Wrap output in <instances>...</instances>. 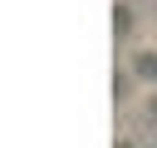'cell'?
Segmentation results:
<instances>
[{"mask_svg": "<svg viewBox=\"0 0 157 148\" xmlns=\"http://www.w3.org/2000/svg\"><path fill=\"white\" fill-rule=\"evenodd\" d=\"M142 148H157V133H152V138H142Z\"/></svg>", "mask_w": 157, "mask_h": 148, "instance_id": "obj_2", "label": "cell"}, {"mask_svg": "<svg viewBox=\"0 0 157 148\" xmlns=\"http://www.w3.org/2000/svg\"><path fill=\"white\" fill-rule=\"evenodd\" d=\"M113 148H142V138H137L132 128H118V138H113Z\"/></svg>", "mask_w": 157, "mask_h": 148, "instance_id": "obj_1", "label": "cell"}]
</instances>
